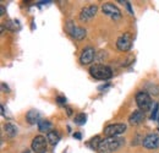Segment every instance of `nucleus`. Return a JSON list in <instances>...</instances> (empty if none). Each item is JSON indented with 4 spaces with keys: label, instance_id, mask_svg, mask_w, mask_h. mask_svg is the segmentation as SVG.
Wrapping results in <instances>:
<instances>
[{
    "label": "nucleus",
    "instance_id": "27",
    "mask_svg": "<svg viewBox=\"0 0 159 153\" xmlns=\"http://www.w3.org/2000/svg\"><path fill=\"white\" fill-rule=\"evenodd\" d=\"M157 120H158V124H159V115H158V119H157Z\"/></svg>",
    "mask_w": 159,
    "mask_h": 153
},
{
    "label": "nucleus",
    "instance_id": "23",
    "mask_svg": "<svg viewBox=\"0 0 159 153\" xmlns=\"http://www.w3.org/2000/svg\"><path fill=\"white\" fill-rule=\"evenodd\" d=\"M125 5H126L127 10L130 11V14H131V15H134V10L131 9V4H130V1H125Z\"/></svg>",
    "mask_w": 159,
    "mask_h": 153
},
{
    "label": "nucleus",
    "instance_id": "18",
    "mask_svg": "<svg viewBox=\"0 0 159 153\" xmlns=\"http://www.w3.org/2000/svg\"><path fill=\"white\" fill-rule=\"evenodd\" d=\"M147 91L149 92V95L152 96H159V86H157L154 82H148L147 83ZM147 92V93H148Z\"/></svg>",
    "mask_w": 159,
    "mask_h": 153
},
{
    "label": "nucleus",
    "instance_id": "14",
    "mask_svg": "<svg viewBox=\"0 0 159 153\" xmlns=\"http://www.w3.org/2000/svg\"><path fill=\"white\" fill-rule=\"evenodd\" d=\"M38 130H39L40 132H47V134H49L50 131H53V124H52L49 120L42 119L39 123H38Z\"/></svg>",
    "mask_w": 159,
    "mask_h": 153
},
{
    "label": "nucleus",
    "instance_id": "22",
    "mask_svg": "<svg viewBox=\"0 0 159 153\" xmlns=\"http://www.w3.org/2000/svg\"><path fill=\"white\" fill-rule=\"evenodd\" d=\"M1 88H2V92H5V93H9V92H10V88L5 85V82L1 83Z\"/></svg>",
    "mask_w": 159,
    "mask_h": 153
},
{
    "label": "nucleus",
    "instance_id": "7",
    "mask_svg": "<svg viewBox=\"0 0 159 153\" xmlns=\"http://www.w3.org/2000/svg\"><path fill=\"white\" fill-rule=\"evenodd\" d=\"M102 11H103L104 15L109 16L110 19L114 20V21H116V20H119L120 17H121V11H120V9L116 7V6H115L114 4H111V2L103 4Z\"/></svg>",
    "mask_w": 159,
    "mask_h": 153
},
{
    "label": "nucleus",
    "instance_id": "4",
    "mask_svg": "<svg viewBox=\"0 0 159 153\" xmlns=\"http://www.w3.org/2000/svg\"><path fill=\"white\" fill-rule=\"evenodd\" d=\"M66 31H67V33L72 38L76 39V40H82V39L86 38V36H87V31L84 28L80 27V26H76L72 21H69L66 23Z\"/></svg>",
    "mask_w": 159,
    "mask_h": 153
},
{
    "label": "nucleus",
    "instance_id": "5",
    "mask_svg": "<svg viewBox=\"0 0 159 153\" xmlns=\"http://www.w3.org/2000/svg\"><path fill=\"white\" fill-rule=\"evenodd\" d=\"M132 42L134 38L131 36V33L126 32L124 35H121L118 40H116V48L119 49L120 52H129L132 48Z\"/></svg>",
    "mask_w": 159,
    "mask_h": 153
},
{
    "label": "nucleus",
    "instance_id": "10",
    "mask_svg": "<svg viewBox=\"0 0 159 153\" xmlns=\"http://www.w3.org/2000/svg\"><path fill=\"white\" fill-rule=\"evenodd\" d=\"M97 11H98V7L96 5H88L86 7H83L80 12V20L82 22H87L89 20H92L96 15H97Z\"/></svg>",
    "mask_w": 159,
    "mask_h": 153
},
{
    "label": "nucleus",
    "instance_id": "20",
    "mask_svg": "<svg viewBox=\"0 0 159 153\" xmlns=\"http://www.w3.org/2000/svg\"><path fill=\"white\" fill-rule=\"evenodd\" d=\"M158 113H159V103L156 102L154 105H153V109H152L151 119H152V120H157V119H158Z\"/></svg>",
    "mask_w": 159,
    "mask_h": 153
},
{
    "label": "nucleus",
    "instance_id": "9",
    "mask_svg": "<svg viewBox=\"0 0 159 153\" xmlns=\"http://www.w3.org/2000/svg\"><path fill=\"white\" fill-rule=\"evenodd\" d=\"M142 145L147 150H156L159 147V135L158 134H148L143 137Z\"/></svg>",
    "mask_w": 159,
    "mask_h": 153
},
{
    "label": "nucleus",
    "instance_id": "6",
    "mask_svg": "<svg viewBox=\"0 0 159 153\" xmlns=\"http://www.w3.org/2000/svg\"><path fill=\"white\" fill-rule=\"evenodd\" d=\"M104 135L107 137H118L119 135L124 134L126 131V125L125 124H110L104 128Z\"/></svg>",
    "mask_w": 159,
    "mask_h": 153
},
{
    "label": "nucleus",
    "instance_id": "17",
    "mask_svg": "<svg viewBox=\"0 0 159 153\" xmlns=\"http://www.w3.org/2000/svg\"><path fill=\"white\" fill-rule=\"evenodd\" d=\"M100 142H102V140H100V136H94V137H92V138H91V141H89L87 145H88V147H91L92 150H94V151H98Z\"/></svg>",
    "mask_w": 159,
    "mask_h": 153
},
{
    "label": "nucleus",
    "instance_id": "25",
    "mask_svg": "<svg viewBox=\"0 0 159 153\" xmlns=\"http://www.w3.org/2000/svg\"><path fill=\"white\" fill-rule=\"evenodd\" d=\"M66 112H67V115H72V109L70 107H66Z\"/></svg>",
    "mask_w": 159,
    "mask_h": 153
},
{
    "label": "nucleus",
    "instance_id": "13",
    "mask_svg": "<svg viewBox=\"0 0 159 153\" xmlns=\"http://www.w3.org/2000/svg\"><path fill=\"white\" fill-rule=\"evenodd\" d=\"M26 120H27V123L28 124H31V125H38V123H39L40 120V113L38 110H36V109H32V110H28L27 112V114H26Z\"/></svg>",
    "mask_w": 159,
    "mask_h": 153
},
{
    "label": "nucleus",
    "instance_id": "11",
    "mask_svg": "<svg viewBox=\"0 0 159 153\" xmlns=\"http://www.w3.org/2000/svg\"><path fill=\"white\" fill-rule=\"evenodd\" d=\"M94 55H96V50L92 48V47H86L82 53H81V57H80V61L82 65H88L93 61L94 59Z\"/></svg>",
    "mask_w": 159,
    "mask_h": 153
},
{
    "label": "nucleus",
    "instance_id": "15",
    "mask_svg": "<svg viewBox=\"0 0 159 153\" xmlns=\"http://www.w3.org/2000/svg\"><path fill=\"white\" fill-rule=\"evenodd\" d=\"M4 131H5V134L7 135L10 138H12V137H15L17 135V128L14 124H11V123H6L4 125Z\"/></svg>",
    "mask_w": 159,
    "mask_h": 153
},
{
    "label": "nucleus",
    "instance_id": "16",
    "mask_svg": "<svg viewBox=\"0 0 159 153\" xmlns=\"http://www.w3.org/2000/svg\"><path fill=\"white\" fill-rule=\"evenodd\" d=\"M47 140H48V142H49L52 146H55V145L59 143L60 135L58 134V131L53 130V131H50L49 134H47Z\"/></svg>",
    "mask_w": 159,
    "mask_h": 153
},
{
    "label": "nucleus",
    "instance_id": "8",
    "mask_svg": "<svg viewBox=\"0 0 159 153\" xmlns=\"http://www.w3.org/2000/svg\"><path fill=\"white\" fill-rule=\"evenodd\" d=\"M47 145H48V140H45V137L36 136L32 140L31 148L34 153H45L47 152Z\"/></svg>",
    "mask_w": 159,
    "mask_h": 153
},
{
    "label": "nucleus",
    "instance_id": "19",
    "mask_svg": "<svg viewBox=\"0 0 159 153\" xmlns=\"http://www.w3.org/2000/svg\"><path fill=\"white\" fill-rule=\"evenodd\" d=\"M75 124L76 125H84L86 124V121H87V115L84 114V113H80V114H77L76 116H75Z\"/></svg>",
    "mask_w": 159,
    "mask_h": 153
},
{
    "label": "nucleus",
    "instance_id": "21",
    "mask_svg": "<svg viewBox=\"0 0 159 153\" xmlns=\"http://www.w3.org/2000/svg\"><path fill=\"white\" fill-rule=\"evenodd\" d=\"M57 102L59 104H65L66 103V98L65 97H57Z\"/></svg>",
    "mask_w": 159,
    "mask_h": 153
},
{
    "label": "nucleus",
    "instance_id": "2",
    "mask_svg": "<svg viewBox=\"0 0 159 153\" xmlns=\"http://www.w3.org/2000/svg\"><path fill=\"white\" fill-rule=\"evenodd\" d=\"M89 74L91 76L94 77L96 80H102V81H107L109 78L113 77V71L109 66L107 65H102V64H94L89 67Z\"/></svg>",
    "mask_w": 159,
    "mask_h": 153
},
{
    "label": "nucleus",
    "instance_id": "12",
    "mask_svg": "<svg viewBox=\"0 0 159 153\" xmlns=\"http://www.w3.org/2000/svg\"><path fill=\"white\" fill-rule=\"evenodd\" d=\"M146 119V115H144V112L142 110H135L132 114L130 115L129 118V123L131 125H139L141 123H143Z\"/></svg>",
    "mask_w": 159,
    "mask_h": 153
},
{
    "label": "nucleus",
    "instance_id": "28",
    "mask_svg": "<svg viewBox=\"0 0 159 153\" xmlns=\"http://www.w3.org/2000/svg\"><path fill=\"white\" fill-rule=\"evenodd\" d=\"M158 130H159V129H158Z\"/></svg>",
    "mask_w": 159,
    "mask_h": 153
},
{
    "label": "nucleus",
    "instance_id": "24",
    "mask_svg": "<svg viewBox=\"0 0 159 153\" xmlns=\"http://www.w3.org/2000/svg\"><path fill=\"white\" fill-rule=\"evenodd\" d=\"M74 137H75V138H77V140H81V137H82V136H81L80 132H75V134H74Z\"/></svg>",
    "mask_w": 159,
    "mask_h": 153
},
{
    "label": "nucleus",
    "instance_id": "3",
    "mask_svg": "<svg viewBox=\"0 0 159 153\" xmlns=\"http://www.w3.org/2000/svg\"><path fill=\"white\" fill-rule=\"evenodd\" d=\"M135 99H136V104L139 108V110H142L144 113L151 110L153 103H152V98L149 96V93H147L146 91H139V92H137Z\"/></svg>",
    "mask_w": 159,
    "mask_h": 153
},
{
    "label": "nucleus",
    "instance_id": "26",
    "mask_svg": "<svg viewBox=\"0 0 159 153\" xmlns=\"http://www.w3.org/2000/svg\"><path fill=\"white\" fill-rule=\"evenodd\" d=\"M0 11H1V12H0V15H4V14H5V7H4V6H1V7H0Z\"/></svg>",
    "mask_w": 159,
    "mask_h": 153
},
{
    "label": "nucleus",
    "instance_id": "1",
    "mask_svg": "<svg viewBox=\"0 0 159 153\" xmlns=\"http://www.w3.org/2000/svg\"><path fill=\"white\" fill-rule=\"evenodd\" d=\"M125 145V140L121 137H105L102 140L98 148V153H113Z\"/></svg>",
    "mask_w": 159,
    "mask_h": 153
}]
</instances>
